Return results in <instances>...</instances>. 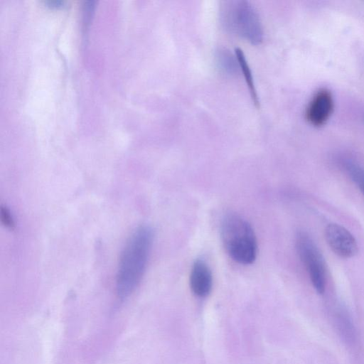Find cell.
Returning <instances> with one entry per match:
<instances>
[{
  "label": "cell",
  "instance_id": "1",
  "mask_svg": "<svg viewBox=\"0 0 364 364\" xmlns=\"http://www.w3.org/2000/svg\"><path fill=\"white\" fill-rule=\"evenodd\" d=\"M154 232L142 225L136 228L127 240L119 259L116 289L120 299L128 297L140 283L148 263Z\"/></svg>",
  "mask_w": 364,
  "mask_h": 364
},
{
  "label": "cell",
  "instance_id": "2",
  "mask_svg": "<svg viewBox=\"0 0 364 364\" xmlns=\"http://www.w3.org/2000/svg\"><path fill=\"white\" fill-rule=\"evenodd\" d=\"M220 237L229 256L241 264H250L256 259L257 243L251 225L235 213H226L220 223Z\"/></svg>",
  "mask_w": 364,
  "mask_h": 364
},
{
  "label": "cell",
  "instance_id": "3",
  "mask_svg": "<svg viewBox=\"0 0 364 364\" xmlns=\"http://www.w3.org/2000/svg\"><path fill=\"white\" fill-rule=\"evenodd\" d=\"M296 248L314 289L318 294H323L326 288V269L318 247L307 233L300 232L296 235Z\"/></svg>",
  "mask_w": 364,
  "mask_h": 364
},
{
  "label": "cell",
  "instance_id": "4",
  "mask_svg": "<svg viewBox=\"0 0 364 364\" xmlns=\"http://www.w3.org/2000/svg\"><path fill=\"white\" fill-rule=\"evenodd\" d=\"M233 11L231 18L234 29L252 43H259L262 38V28L257 13L252 6L245 1L240 2Z\"/></svg>",
  "mask_w": 364,
  "mask_h": 364
},
{
  "label": "cell",
  "instance_id": "5",
  "mask_svg": "<svg viewBox=\"0 0 364 364\" xmlns=\"http://www.w3.org/2000/svg\"><path fill=\"white\" fill-rule=\"evenodd\" d=\"M334 109L333 95L326 88H321L316 92L309 102L305 118L313 127H321L326 124Z\"/></svg>",
  "mask_w": 364,
  "mask_h": 364
},
{
  "label": "cell",
  "instance_id": "6",
  "mask_svg": "<svg viewBox=\"0 0 364 364\" xmlns=\"http://www.w3.org/2000/svg\"><path fill=\"white\" fill-rule=\"evenodd\" d=\"M324 234L328 246L339 257L350 258L358 253V246L355 237L342 225L330 223L326 226Z\"/></svg>",
  "mask_w": 364,
  "mask_h": 364
},
{
  "label": "cell",
  "instance_id": "7",
  "mask_svg": "<svg viewBox=\"0 0 364 364\" xmlns=\"http://www.w3.org/2000/svg\"><path fill=\"white\" fill-rule=\"evenodd\" d=\"M190 287L193 294L200 297L208 296L213 287L212 272L202 259L196 260L190 273Z\"/></svg>",
  "mask_w": 364,
  "mask_h": 364
},
{
  "label": "cell",
  "instance_id": "8",
  "mask_svg": "<svg viewBox=\"0 0 364 364\" xmlns=\"http://www.w3.org/2000/svg\"><path fill=\"white\" fill-rule=\"evenodd\" d=\"M235 57L237 60L239 66L243 73L244 77L245 79V82L247 86L248 87V90L250 91L251 97L255 105L257 107H259V101L257 95V92L255 88V85L254 83V80L252 77V74L251 70L249 67V65L246 60L245 56L240 48L235 49Z\"/></svg>",
  "mask_w": 364,
  "mask_h": 364
},
{
  "label": "cell",
  "instance_id": "9",
  "mask_svg": "<svg viewBox=\"0 0 364 364\" xmlns=\"http://www.w3.org/2000/svg\"><path fill=\"white\" fill-rule=\"evenodd\" d=\"M345 167L352 180L364 195V169L353 161H346Z\"/></svg>",
  "mask_w": 364,
  "mask_h": 364
},
{
  "label": "cell",
  "instance_id": "10",
  "mask_svg": "<svg viewBox=\"0 0 364 364\" xmlns=\"http://www.w3.org/2000/svg\"><path fill=\"white\" fill-rule=\"evenodd\" d=\"M1 220L5 225L11 228L14 225L10 212L6 208L1 209Z\"/></svg>",
  "mask_w": 364,
  "mask_h": 364
},
{
  "label": "cell",
  "instance_id": "11",
  "mask_svg": "<svg viewBox=\"0 0 364 364\" xmlns=\"http://www.w3.org/2000/svg\"><path fill=\"white\" fill-rule=\"evenodd\" d=\"M45 4L51 9H59L63 7L65 3L63 1H45Z\"/></svg>",
  "mask_w": 364,
  "mask_h": 364
}]
</instances>
